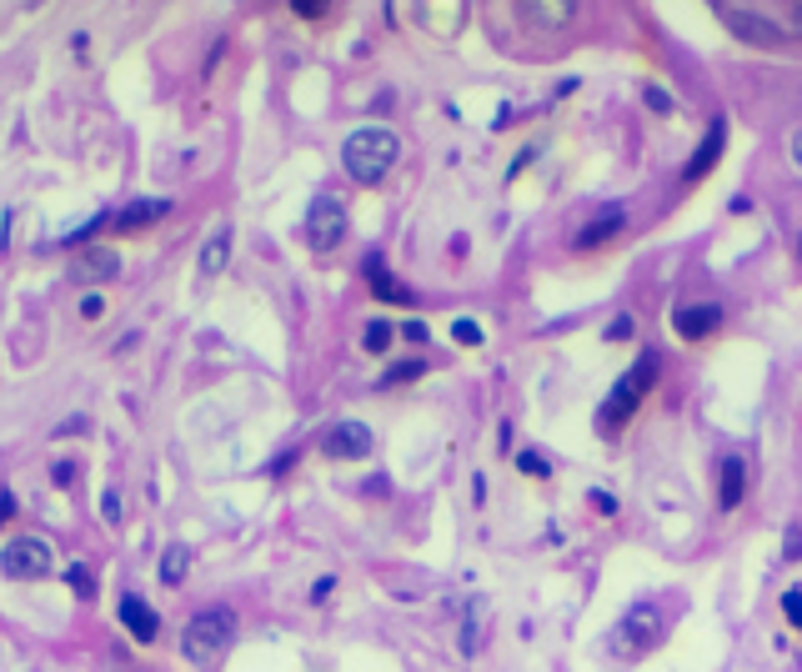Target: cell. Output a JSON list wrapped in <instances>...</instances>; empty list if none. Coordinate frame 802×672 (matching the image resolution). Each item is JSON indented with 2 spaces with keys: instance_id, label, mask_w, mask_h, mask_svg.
Here are the masks:
<instances>
[{
  "instance_id": "26",
  "label": "cell",
  "mask_w": 802,
  "mask_h": 672,
  "mask_svg": "<svg viewBox=\"0 0 802 672\" xmlns=\"http://www.w3.org/2000/svg\"><path fill=\"white\" fill-rule=\"evenodd\" d=\"M632 331H637V321H632V316H617V321L607 326V342H627Z\"/></svg>"
},
{
  "instance_id": "38",
  "label": "cell",
  "mask_w": 802,
  "mask_h": 672,
  "mask_svg": "<svg viewBox=\"0 0 802 672\" xmlns=\"http://www.w3.org/2000/svg\"><path fill=\"white\" fill-rule=\"evenodd\" d=\"M797 251H802V246H797Z\"/></svg>"
},
{
  "instance_id": "3",
  "label": "cell",
  "mask_w": 802,
  "mask_h": 672,
  "mask_svg": "<svg viewBox=\"0 0 802 672\" xmlns=\"http://www.w3.org/2000/svg\"><path fill=\"white\" fill-rule=\"evenodd\" d=\"M662 642H667V612H662L657 602L627 607V612L617 617V627L607 632V647H612V657H622V662H637V657L657 652Z\"/></svg>"
},
{
  "instance_id": "37",
  "label": "cell",
  "mask_w": 802,
  "mask_h": 672,
  "mask_svg": "<svg viewBox=\"0 0 802 672\" xmlns=\"http://www.w3.org/2000/svg\"><path fill=\"white\" fill-rule=\"evenodd\" d=\"M792 161H797V166H802V131H797V136H792Z\"/></svg>"
},
{
  "instance_id": "20",
  "label": "cell",
  "mask_w": 802,
  "mask_h": 672,
  "mask_svg": "<svg viewBox=\"0 0 802 672\" xmlns=\"http://www.w3.org/2000/svg\"><path fill=\"white\" fill-rule=\"evenodd\" d=\"M427 367L422 362H396V367H386V377H381V387H401V382H417Z\"/></svg>"
},
{
  "instance_id": "15",
  "label": "cell",
  "mask_w": 802,
  "mask_h": 672,
  "mask_svg": "<svg viewBox=\"0 0 802 672\" xmlns=\"http://www.w3.org/2000/svg\"><path fill=\"white\" fill-rule=\"evenodd\" d=\"M161 216H171V201H166V196H151V201H131L126 211H116L111 226H116V231H141V226H151V221H161Z\"/></svg>"
},
{
  "instance_id": "22",
  "label": "cell",
  "mask_w": 802,
  "mask_h": 672,
  "mask_svg": "<svg viewBox=\"0 0 802 672\" xmlns=\"http://www.w3.org/2000/svg\"><path fill=\"white\" fill-rule=\"evenodd\" d=\"M452 336H457L462 347H482V326H477V321H467V316L452 326Z\"/></svg>"
},
{
  "instance_id": "32",
  "label": "cell",
  "mask_w": 802,
  "mask_h": 672,
  "mask_svg": "<svg viewBox=\"0 0 802 672\" xmlns=\"http://www.w3.org/2000/svg\"><path fill=\"white\" fill-rule=\"evenodd\" d=\"M291 11H296V16H326V6H316V0H296Z\"/></svg>"
},
{
  "instance_id": "25",
  "label": "cell",
  "mask_w": 802,
  "mask_h": 672,
  "mask_svg": "<svg viewBox=\"0 0 802 672\" xmlns=\"http://www.w3.org/2000/svg\"><path fill=\"white\" fill-rule=\"evenodd\" d=\"M101 311H106V296H101V291H86V296H81V316H86V321H96Z\"/></svg>"
},
{
  "instance_id": "36",
  "label": "cell",
  "mask_w": 802,
  "mask_h": 672,
  "mask_svg": "<svg viewBox=\"0 0 802 672\" xmlns=\"http://www.w3.org/2000/svg\"><path fill=\"white\" fill-rule=\"evenodd\" d=\"M597 497V512H617V502H612V492H592Z\"/></svg>"
},
{
  "instance_id": "33",
  "label": "cell",
  "mask_w": 802,
  "mask_h": 672,
  "mask_svg": "<svg viewBox=\"0 0 802 672\" xmlns=\"http://www.w3.org/2000/svg\"><path fill=\"white\" fill-rule=\"evenodd\" d=\"M16 517V492H0V522Z\"/></svg>"
},
{
  "instance_id": "19",
  "label": "cell",
  "mask_w": 802,
  "mask_h": 672,
  "mask_svg": "<svg viewBox=\"0 0 802 672\" xmlns=\"http://www.w3.org/2000/svg\"><path fill=\"white\" fill-rule=\"evenodd\" d=\"M391 336H396V331H391V321H366L361 347H366V352H386V347H391Z\"/></svg>"
},
{
  "instance_id": "24",
  "label": "cell",
  "mask_w": 802,
  "mask_h": 672,
  "mask_svg": "<svg viewBox=\"0 0 802 672\" xmlns=\"http://www.w3.org/2000/svg\"><path fill=\"white\" fill-rule=\"evenodd\" d=\"M517 467H522V472H532V477H547V472H552V462H547L542 452H522V457H517Z\"/></svg>"
},
{
  "instance_id": "12",
  "label": "cell",
  "mask_w": 802,
  "mask_h": 672,
  "mask_svg": "<svg viewBox=\"0 0 802 672\" xmlns=\"http://www.w3.org/2000/svg\"><path fill=\"white\" fill-rule=\"evenodd\" d=\"M121 622H126V632H131L136 642H156V632H161V622H156L151 602H146V597H136V592H126V597H121Z\"/></svg>"
},
{
  "instance_id": "30",
  "label": "cell",
  "mask_w": 802,
  "mask_h": 672,
  "mask_svg": "<svg viewBox=\"0 0 802 672\" xmlns=\"http://www.w3.org/2000/svg\"><path fill=\"white\" fill-rule=\"evenodd\" d=\"M401 336H407V342H427V326H422V321H407V326H401Z\"/></svg>"
},
{
  "instance_id": "21",
  "label": "cell",
  "mask_w": 802,
  "mask_h": 672,
  "mask_svg": "<svg viewBox=\"0 0 802 672\" xmlns=\"http://www.w3.org/2000/svg\"><path fill=\"white\" fill-rule=\"evenodd\" d=\"M66 582H71V592H76V597H96V577H91V567H86V562H76V567L66 572Z\"/></svg>"
},
{
  "instance_id": "5",
  "label": "cell",
  "mask_w": 802,
  "mask_h": 672,
  "mask_svg": "<svg viewBox=\"0 0 802 672\" xmlns=\"http://www.w3.org/2000/svg\"><path fill=\"white\" fill-rule=\"evenodd\" d=\"M0 572L16 577V582H36V577L51 572V547L41 537H16V542L0 547Z\"/></svg>"
},
{
  "instance_id": "17",
  "label": "cell",
  "mask_w": 802,
  "mask_h": 672,
  "mask_svg": "<svg viewBox=\"0 0 802 672\" xmlns=\"http://www.w3.org/2000/svg\"><path fill=\"white\" fill-rule=\"evenodd\" d=\"M226 256H231V226H216L211 236H206V246H201V281H211V276H221L226 271Z\"/></svg>"
},
{
  "instance_id": "13",
  "label": "cell",
  "mask_w": 802,
  "mask_h": 672,
  "mask_svg": "<svg viewBox=\"0 0 802 672\" xmlns=\"http://www.w3.org/2000/svg\"><path fill=\"white\" fill-rule=\"evenodd\" d=\"M366 281H371V291H376L381 301H396V306H412V301H417V291H412V286H401V281L386 271V261H381L376 251L366 256Z\"/></svg>"
},
{
  "instance_id": "7",
  "label": "cell",
  "mask_w": 802,
  "mask_h": 672,
  "mask_svg": "<svg viewBox=\"0 0 802 672\" xmlns=\"http://www.w3.org/2000/svg\"><path fill=\"white\" fill-rule=\"evenodd\" d=\"M321 452L336 457V462H356V457H371V427L366 422H331L321 432Z\"/></svg>"
},
{
  "instance_id": "14",
  "label": "cell",
  "mask_w": 802,
  "mask_h": 672,
  "mask_svg": "<svg viewBox=\"0 0 802 672\" xmlns=\"http://www.w3.org/2000/svg\"><path fill=\"white\" fill-rule=\"evenodd\" d=\"M722 16H727V26L737 31V36H747V41H757V46H777L782 41V31L772 26V21H762L757 11H732V6H717Z\"/></svg>"
},
{
  "instance_id": "18",
  "label": "cell",
  "mask_w": 802,
  "mask_h": 672,
  "mask_svg": "<svg viewBox=\"0 0 802 672\" xmlns=\"http://www.w3.org/2000/svg\"><path fill=\"white\" fill-rule=\"evenodd\" d=\"M186 572H191V547H186V542L166 547V552H161V582L176 587V582H186Z\"/></svg>"
},
{
  "instance_id": "2",
  "label": "cell",
  "mask_w": 802,
  "mask_h": 672,
  "mask_svg": "<svg viewBox=\"0 0 802 672\" xmlns=\"http://www.w3.org/2000/svg\"><path fill=\"white\" fill-rule=\"evenodd\" d=\"M657 372H662V357L657 352H642L637 362H632V372H622V382L607 392V402H602V432L607 437H617L632 417H637V407H642V397L657 387Z\"/></svg>"
},
{
  "instance_id": "28",
  "label": "cell",
  "mask_w": 802,
  "mask_h": 672,
  "mask_svg": "<svg viewBox=\"0 0 802 672\" xmlns=\"http://www.w3.org/2000/svg\"><path fill=\"white\" fill-rule=\"evenodd\" d=\"M101 226H111V221H106V216H91V221H86V226H76L66 241H86V236H91V231H101Z\"/></svg>"
},
{
  "instance_id": "4",
  "label": "cell",
  "mask_w": 802,
  "mask_h": 672,
  "mask_svg": "<svg viewBox=\"0 0 802 672\" xmlns=\"http://www.w3.org/2000/svg\"><path fill=\"white\" fill-rule=\"evenodd\" d=\"M231 642H236V612H231L226 602H216V607H201V612L186 622L181 652H186L191 662H211V657H221Z\"/></svg>"
},
{
  "instance_id": "10",
  "label": "cell",
  "mask_w": 802,
  "mask_h": 672,
  "mask_svg": "<svg viewBox=\"0 0 802 672\" xmlns=\"http://www.w3.org/2000/svg\"><path fill=\"white\" fill-rule=\"evenodd\" d=\"M71 276H76V281H86V286L111 281V276H121V256H116V251H106V246H86V251L71 261Z\"/></svg>"
},
{
  "instance_id": "16",
  "label": "cell",
  "mask_w": 802,
  "mask_h": 672,
  "mask_svg": "<svg viewBox=\"0 0 802 672\" xmlns=\"http://www.w3.org/2000/svg\"><path fill=\"white\" fill-rule=\"evenodd\" d=\"M742 492H747V467H742V457H722V467H717V502L732 512V507L742 502Z\"/></svg>"
},
{
  "instance_id": "8",
  "label": "cell",
  "mask_w": 802,
  "mask_h": 672,
  "mask_svg": "<svg viewBox=\"0 0 802 672\" xmlns=\"http://www.w3.org/2000/svg\"><path fill=\"white\" fill-rule=\"evenodd\" d=\"M672 326H677V336H687V342H702L707 331H717V326H722V306H717V301L677 306V311H672Z\"/></svg>"
},
{
  "instance_id": "11",
  "label": "cell",
  "mask_w": 802,
  "mask_h": 672,
  "mask_svg": "<svg viewBox=\"0 0 802 672\" xmlns=\"http://www.w3.org/2000/svg\"><path fill=\"white\" fill-rule=\"evenodd\" d=\"M622 226H627V206H617V201H612V206H602V211H597V216H592V221L577 231V246H582V251H592V246L612 241Z\"/></svg>"
},
{
  "instance_id": "23",
  "label": "cell",
  "mask_w": 802,
  "mask_h": 672,
  "mask_svg": "<svg viewBox=\"0 0 802 672\" xmlns=\"http://www.w3.org/2000/svg\"><path fill=\"white\" fill-rule=\"evenodd\" d=\"M782 612H787V622L802 632V587H787V597H782Z\"/></svg>"
},
{
  "instance_id": "27",
  "label": "cell",
  "mask_w": 802,
  "mask_h": 672,
  "mask_svg": "<svg viewBox=\"0 0 802 672\" xmlns=\"http://www.w3.org/2000/svg\"><path fill=\"white\" fill-rule=\"evenodd\" d=\"M647 106H652V111H672V96H667L662 86H647Z\"/></svg>"
},
{
  "instance_id": "35",
  "label": "cell",
  "mask_w": 802,
  "mask_h": 672,
  "mask_svg": "<svg viewBox=\"0 0 802 672\" xmlns=\"http://www.w3.org/2000/svg\"><path fill=\"white\" fill-rule=\"evenodd\" d=\"M787 31H797V36H802V6H787Z\"/></svg>"
},
{
  "instance_id": "31",
  "label": "cell",
  "mask_w": 802,
  "mask_h": 672,
  "mask_svg": "<svg viewBox=\"0 0 802 672\" xmlns=\"http://www.w3.org/2000/svg\"><path fill=\"white\" fill-rule=\"evenodd\" d=\"M76 432H86V417H71V422L56 427V437H76Z\"/></svg>"
},
{
  "instance_id": "6",
  "label": "cell",
  "mask_w": 802,
  "mask_h": 672,
  "mask_svg": "<svg viewBox=\"0 0 802 672\" xmlns=\"http://www.w3.org/2000/svg\"><path fill=\"white\" fill-rule=\"evenodd\" d=\"M306 241L311 251H336L346 241V206L336 196H316L306 211Z\"/></svg>"
},
{
  "instance_id": "9",
  "label": "cell",
  "mask_w": 802,
  "mask_h": 672,
  "mask_svg": "<svg viewBox=\"0 0 802 672\" xmlns=\"http://www.w3.org/2000/svg\"><path fill=\"white\" fill-rule=\"evenodd\" d=\"M722 146H727V121L717 116L712 126H707V136L697 141V151H692V161L682 166V181H702L712 166H717V156H722Z\"/></svg>"
},
{
  "instance_id": "1",
  "label": "cell",
  "mask_w": 802,
  "mask_h": 672,
  "mask_svg": "<svg viewBox=\"0 0 802 672\" xmlns=\"http://www.w3.org/2000/svg\"><path fill=\"white\" fill-rule=\"evenodd\" d=\"M396 156H401V141H396L391 126H361V131H351L346 146H341L346 176H351V181H366V186L381 181V176L396 166Z\"/></svg>"
},
{
  "instance_id": "34",
  "label": "cell",
  "mask_w": 802,
  "mask_h": 672,
  "mask_svg": "<svg viewBox=\"0 0 802 672\" xmlns=\"http://www.w3.org/2000/svg\"><path fill=\"white\" fill-rule=\"evenodd\" d=\"M71 477H76V462H56V482H61V487H66V482H71Z\"/></svg>"
},
{
  "instance_id": "29",
  "label": "cell",
  "mask_w": 802,
  "mask_h": 672,
  "mask_svg": "<svg viewBox=\"0 0 802 672\" xmlns=\"http://www.w3.org/2000/svg\"><path fill=\"white\" fill-rule=\"evenodd\" d=\"M101 512H106V522H121V497H116V492H106Z\"/></svg>"
}]
</instances>
